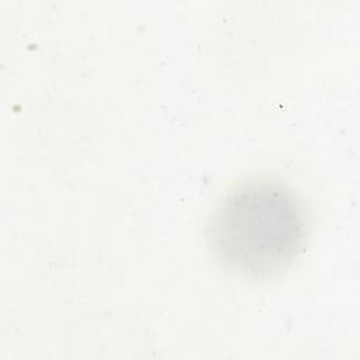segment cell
Wrapping results in <instances>:
<instances>
[{"mask_svg": "<svg viewBox=\"0 0 360 360\" xmlns=\"http://www.w3.org/2000/svg\"><path fill=\"white\" fill-rule=\"evenodd\" d=\"M309 214L287 183L252 177L235 184L214 207L207 243L217 263L250 281L287 271L305 249Z\"/></svg>", "mask_w": 360, "mask_h": 360, "instance_id": "cell-1", "label": "cell"}]
</instances>
